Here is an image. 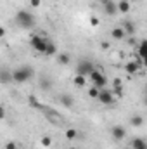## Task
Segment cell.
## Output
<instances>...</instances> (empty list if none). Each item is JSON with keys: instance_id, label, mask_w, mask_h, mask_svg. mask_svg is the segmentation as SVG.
Wrapping results in <instances>:
<instances>
[{"instance_id": "obj_18", "label": "cell", "mask_w": 147, "mask_h": 149, "mask_svg": "<svg viewBox=\"0 0 147 149\" xmlns=\"http://www.w3.org/2000/svg\"><path fill=\"white\" fill-rule=\"evenodd\" d=\"M130 123H132V127H140V125H142V118H140V116H133V118L130 120Z\"/></svg>"}, {"instance_id": "obj_14", "label": "cell", "mask_w": 147, "mask_h": 149, "mask_svg": "<svg viewBox=\"0 0 147 149\" xmlns=\"http://www.w3.org/2000/svg\"><path fill=\"white\" fill-rule=\"evenodd\" d=\"M118 10H119V12H123V14H126V12L130 10V3H128L126 0H121V2H118Z\"/></svg>"}, {"instance_id": "obj_17", "label": "cell", "mask_w": 147, "mask_h": 149, "mask_svg": "<svg viewBox=\"0 0 147 149\" xmlns=\"http://www.w3.org/2000/svg\"><path fill=\"white\" fill-rule=\"evenodd\" d=\"M99 94H101V88H97V87L88 88V95H90L92 99H99Z\"/></svg>"}, {"instance_id": "obj_5", "label": "cell", "mask_w": 147, "mask_h": 149, "mask_svg": "<svg viewBox=\"0 0 147 149\" xmlns=\"http://www.w3.org/2000/svg\"><path fill=\"white\" fill-rule=\"evenodd\" d=\"M99 102L109 106L114 102V95H112V88H101V94H99Z\"/></svg>"}, {"instance_id": "obj_15", "label": "cell", "mask_w": 147, "mask_h": 149, "mask_svg": "<svg viewBox=\"0 0 147 149\" xmlns=\"http://www.w3.org/2000/svg\"><path fill=\"white\" fill-rule=\"evenodd\" d=\"M55 52H57V47H55V43H52V42H49V45H47V50H45V56H55Z\"/></svg>"}, {"instance_id": "obj_16", "label": "cell", "mask_w": 147, "mask_h": 149, "mask_svg": "<svg viewBox=\"0 0 147 149\" xmlns=\"http://www.w3.org/2000/svg\"><path fill=\"white\" fill-rule=\"evenodd\" d=\"M132 148L133 149H147V144L142 139H135V141L132 142Z\"/></svg>"}, {"instance_id": "obj_25", "label": "cell", "mask_w": 147, "mask_h": 149, "mask_svg": "<svg viewBox=\"0 0 147 149\" xmlns=\"http://www.w3.org/2000/svg\"><path fill=\"white\" fill-rule=\"evenodd\" d=\"M142 64H144V66H147V56L144 57V59H142Z\"/></svg>"}, {"instance_id": "obj_24", "label": "cell", "mask_w": 147, "mask_h": 149, "mask_svg": "<svg viewBox=\"0 0 147 149\" xmlns=\"http://www.w3.org/2000/svg\"><path fill=\"white\" fill-rule=\"evenodd\" d=\"M90 24H92V26H97V24H99V19H95V17H92V21H90Z\"/></svg>"}, {"instance_id": "obj_6", "label": "cell", "mask_w": 147, "mask_h": 149, "mask_svg": "<svg viewBox=\"0 0 147 149\" xmlns=\"http://www.w3.org/2000/svg\"><path fill=\"white\" fill-rule=\"evenodd\" d=\"M76 71H78L76 74H83V76L88 74V76H90V74L95 71V68H94V64H92L90 61H81V63L78 64V70H76Z\"/></svg>"}, {"instance_id": "obj_20", "label": "cell", "mask_w": 147, "mask_h": 149, "mask_svg": "<svg viewBox=\"0 0 147 149\" xmlns=\"http://www.w3.org/2000/svg\"><path fill=\"white\" fill-rule=\"evenodd\" d=\"M57 61H59L61 64H68V63H69V56H68V54H61V56L57 57Z\"/></svg>"}, {"instance_id": "obj_11", "label": "cell", "mask_w": 147, "mask_h": 149, "mask_svg": "<svg viewBox=\"0 0 147 149\" xmlns=\"http://www.w3.org/2000/svg\"><path fill=\"white\" fill-rule=\"evenodd\" d=\"M123 30H125V33H126V35H133V33H135V26H133V23H132V21H128V19L123 23Z\"/></svg>"}, {"instance_id": "obj_4", "label": "cell", "mask_w": 147, "mask_h": 149, "mask_svg": "<svg viewBox=\"0 0 147 149\" xmlns=\"http://www.w3.org/2000/svg\"><path fill=\"white\" fill-rule=\"evenodd\" d=\"M90 78H92V81H94V87H97V88H104V87L107 85V78L104 76L102 71H99V70H95L94 73L90 74Z\"/></svg>"}, {"instance_id": "obj_1", "label": "cell", "mask_w": 147, "mask_h": 149, "mask_svg": "<svg viewBox=\"0 0 147 149\" xmlns=\"http://www.w3.org/2000/svg\"><path fill=\"white\" fill-rule=\"evenodd\" d=\"M16 23H17L21 28L28 30V28H33L35 17H33V14H30L28 10H19V12L16 14Z\"/></svg>"}, {"instance_id": "obj_12", "label": "cell", "mask_w": 147, "mask_h": 149, "mask_svg": "<svg viewBox=\"0 0 147 149\" xmlns=\"http://www.w3.org/2000/svg\"><path fill=\"white\" fill-rule=\"evenodd\" d=\"M111 35H112V38H116V40H121V38H125V30L123 28H114L112 31H111Z\"/></svg>"}, {"instance_id": "obj_3", "label": "cell", "mask_w": 147, "mask_h": 149, "mask_svg": "<svg viewBox=\"0 0 147 149\" xmlns=\"http://www.w3.org/2000/svg\"><path fill=\"white\" fill-rule=\"evenodd\" d=\"M31 73H33L31 68H19V70H16L12 73V80L17 81V83H24V81H28V78L31 76Z\"/></svg>"}, {"instance_id": "obj_2", "label": "cell", "mask_w": 147, "mask_h": 149, "mask_svg": "<svg viewBox=\"0 0 147 149\" xmlns=\"http://www.w3.org/2000/svg\"><path fill=\"white\" fill-rule=\"evenodd\" d=\"M30 45H31V47H33L37 52H42V54H45L49 42L45 40V37H42V35H31V38H30Z\"/></svg>"}, {"instance_id": "obj_10", "label": "cell", "mask_w": 147, "mask_h": 149, "mask_svg": "<svg viewBox=\"0 0 147 149\" xmlns=\"http://www.w3.org/2000/svg\"><path fill=\"white\" fill-rule=\"evenodd\" d=\"M146 56H147V40H142L139 43V59L142 61Z\"/></svg>"}, {"instance_id": "obj_13", "label": "cell", "mask_w": 147, "mask_h": 149, "mask_svg": "<svg viewBox=\"0 0 147 149\" xmlns=\"http://www.w3.org/2000/svg\"><path fill=\"white\" fill-rule=\"evenodd\" d=\"M73 81H74V85H76V87H85V83H87V78H85L83 74H74Z\"/></svg>"}, {"instance_id": "obj_8", "label": "cell", "mask_w": 147, "mask_h": 149, "mask_svg": "<svg viewBox=\"0 0 147 149\" xmlns=\"http://www.w3.org/2000/svg\"><path fill=\"white\" fill-rule=\"evenodd\" d=\"M111 135H112L116 141H123V139L126 137V130H125L123 127H114V128L111 130Z\"/></svg>"}, {"instance_id": "obj_27", "label": "cell", "mask_w": 147, "mask_h": 149, "mask_svg": "<svg viewBox=\"0 0 147 149\" xmlns=\"http://www.w3.org/2000/svg\"><path fill=\"white\" fill-rule=\"evenodd\" d=\"M69 149H76V148H69Z\"/></svg>"}, {"instance_id": "obj_22", "label": "cell", "mask_w": 147, "mask_h": 149, "mask_svg": "<svg viewBox=\"0 0 147 149\" xmlns=\"http://www.w3.org/2000/svg\"><path fill=\"white\" fill-rule=\"evenodd\" d=\"M30 5L31 7H40L42 5V0H30Z\"/></svg>"}, {"instance_id": "obj_23", "label": "cell", "mask_w": 147, "mask_h": 149, "mask_svg": "<svg viewBox=\"0 0 147 149\" xmlns=\"http://www.w3.org/2000/svg\"><path fill=\"white\" fill-rule=\"evenodd\" d=\"M5 149H17V146H16L14 142H9V144L5 146Z\"/></svg>"}, {"instance_id": "obj_26", "label": "cell", "mask_w": 147, "mask_h": 149, "mask_svg": "<svg viewBox=\"0 0 147 149\" xmlns=\"http://www.w3.org/2000/svg\"><path fill=\"white\" fill-rule=\"evenodd\" d=\"M146 106H147V97H146Z\"/></svg>"}, {"instance_id": "obj_7", "label": "cell", "mask_w": 147, "mask_h": 149, "mask_svg": "<svg viewBox=\"0 0 147 149\" xmlns=\"http://www.w3.org/2000/svg\"><path fill=\"white\" fill-rule=\"evenodd\" d=\"M140 64H142V61H140V59H137V61H128V63L125 64V73H126V74H135V73H139V70H140Z\"/></svg>"}, {"instance_id": "obj_21", "label": "cell", "mask_w": 147, "mask_h": 149, "mask_svg": "<svg viewBox=\"0 0 147 149\" xmlns=\"http://www.w3.org/2000/svg\"><path fill=\"white\" fill-rule=\"evenodd\" d=\"M66 137H68L69 141H71V139H74V137H76V130H74V128H69V130H66Z\"/></svg>"}, {"instance_id": "obj_19", "label": "cell", "mask_w": 147, "mask_h": 149, "mask_svg": "<svg viewBox=\"0 0 147 149\" xmlns=\"http://www.w3.org/2000/svg\"><path fill=\"white\" fill-rule=\"evenodd\" d=\"M40 144H42L43 148H50V144H52V139H50V137H42V139H40Z\"/></svg>"}, {"instance_id": "obj_9", "label": "cell", "mask_w": 147, "mask_h": 149, "mask_svg": "<svg viewBox=\"0 0 147 149\" xmlns=\"http://www.w3.org/2000/svg\"><path fill=\"white\" fill-rule=\"evenodd\" d=\"M102 2L106 3V5H104V9H106V12H107V14L114 16L116 12H119V10H118V3H114L112 0H102Z\"/></svg>"}]
</instances>
